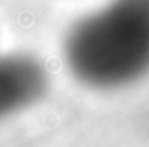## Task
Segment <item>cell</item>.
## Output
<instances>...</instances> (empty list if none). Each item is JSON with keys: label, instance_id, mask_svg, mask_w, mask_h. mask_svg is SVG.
Here are the masks:
<instances>
[{"label": "cell", "instance_id": "obj_1", "mask_svg": "<svg viewBox=\"0 0 149 147\" xmlns=\"http://www.w3.org/2000/svg\"><path fill=\"white\" fill-rule=\"evenodd\" d=\"M68 72L85 87L113 91L149 74V0H108L66 32Z\"/></svg>", "mask_w": 149, "mask_h": 147}, {"label": "cell", "instance_id": "obj_2", "mask_svg": "<svg viewBox=\"0 0 149 147\" xmlns=\"http://www.w3.org/2000/svg\"><path fill=\"white\" fill-rule=\"evenodd\" d=\"M47 89V70L36 57L0 55V123L38 104Z\"/></svg>", "mask_w": 149, "mask_h": 147}]
</instances>
